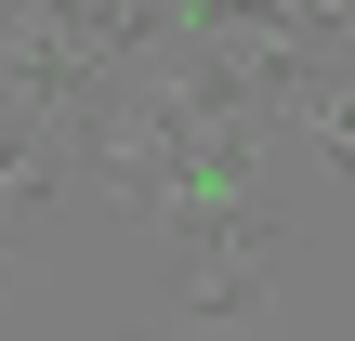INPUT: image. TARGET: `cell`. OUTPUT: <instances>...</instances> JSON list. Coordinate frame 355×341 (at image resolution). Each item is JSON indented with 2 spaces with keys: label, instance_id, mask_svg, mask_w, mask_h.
<instances>
[{
  "label": "cell",
  "instance_id": "1",
  "mask_svg": "<svg viewBox=\"0 0 355 341\" xmlns=\"http://www.w3.org/2000/svg\"><path fill=\"white\" fill-rule=\"evenodd\" d=\"M145 341H198V329H145Z\"/></svg>",
  "mask_w": 355,
  "mask_h": 341
}]
</instances>
